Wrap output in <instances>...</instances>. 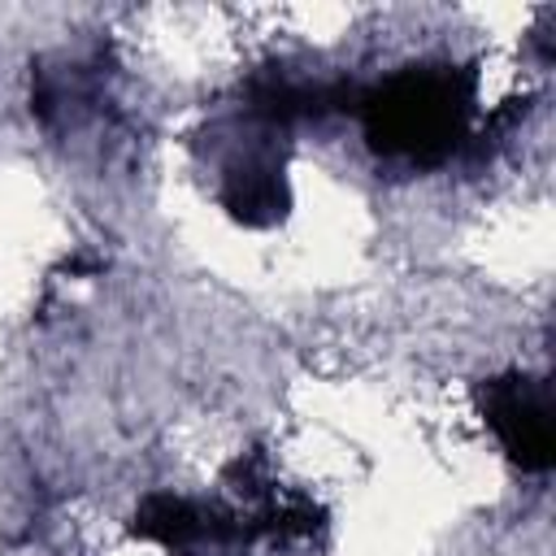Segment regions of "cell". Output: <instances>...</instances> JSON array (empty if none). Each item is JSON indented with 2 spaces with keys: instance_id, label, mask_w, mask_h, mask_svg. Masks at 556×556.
<instances>
[{
  "instance_id": "obj_1",
  "label": "cell",
  "mask_w": 556,
  "mask_h": 556,
  "mask_svg": "<svg viewBox=\"0 0 556 556\" xmlns=\"http://www.w3.org/2000/svg\"><path fill=\"white\" fill-rule=\"evenodd\" d=\"M486 421H491V430L504 439V447L521 465H547L552 421H547V391H543V382L513 378V382L495 387V395L486 404Z\"/></svg>"
}]
</instances>
